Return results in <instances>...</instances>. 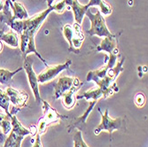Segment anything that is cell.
I'll return each mask as SVG.
<instances>
[{"instance_id":"1","label":"cell","mask_w":148,"mask_h":147,"mask_svg":"<svg viewBox=\"0 0 148 147\" xmlns=\"http://www.w3.org/2000/svg\"><path fill=\"white\" fill-rule=\"evenodd\" d=\"M119 53H111L107 58L106 65L104 68L89 71L86 76V81L94 82L98 88L104 92V98H107L113 96L114 93L119 91L115 80L119 75L123 71V63L125 59L122 58L120 61H117Z\"/></svg>"},{"instance_id":"2","label":"cell","mask_w":148,"mask_h":147,"mask_svg":"<svg viewBox=\"0 0 148 147\" xmlns=\"http://www.w3.org/2000/svg\"><path fill=\"white\" fill-rule=\"evenodd\" d=\"M52 11H54L53 5L48 7L46 10L41 12L36 13V14H35L30 18L22 21H19V20L8 21L5 22V24H7L12 29V30L16 32L17 34L25 35L31 39H35L36 34L37 33L39 29L41 28L42 24L47 18V16Z\"/></svg>"},{"instance_id":"3","label":"cell","mask_w":148,"mask_h":147,"mask_svg":"<svg viewBox=\"0 0 148 147\" xmlns=\"http://www.w3.org/2000/svg\"><path fill=\"white\" fill-rule=\"evenodd\" d=\"M37 129L36 126L25 128L15 115L12 116V129L5 139L4 147H21V142L27 136H36Z\"/></svg>"},{"instance_id":"4","label":"cell","mask_w":148,"mask_h":147,"mask_svg":"<svg viewBox=\"0 0 148 147\" xmlns=\"http://www.w3.org/2000/svg\"><path fill=\"white\" fill-rule=\"evenodd\" d=\"M63 36L69 44V51L79 52L80 48L82 47L84 42L85 36L83 33L82 27L80 24L75 22L73 25L66 24L62 29Z\"/></svg>"},{"instance_id":"5","label":"cell","mask_w":148,"mask_h":147,"mask_svg":"<svg viewBox=\"0 0 148 147\" xmlns=\"http://www.w3.org/2000/svg\"><path fill=\"white\" fill-rule=\"evenodd\" d=\"M85 15L90 21V28L87 31L90 36H98L99 37L113 36L114 35L107 29L105 18L101 14L99 10H97L95 13H93L90 9L85 12Z\"/></svg>"},{"instance_id":"6","label":"cell","mask_w":148,"mask_h":147,"mask_svg":"<svg viewBox=\"0 0 148 147\" xmlns=\"http://www.w3.org/2000/svg\"><path fill=\"white\" fill-rule=\"evenodd\" d=\"M43 104V111L44 114L43 117L39 120L38 124H37V134L40 136L45 134L46 132L47 129L52 125V124H57L60 122L62 119V116L52 107V106L45 100H42Z\"/></svg>"},{"instance_id":"7","label":"cell","mask_w":148,"mask_h":147,"mask_svg":"<svg viewBox=\"0 0 148 147\" xmlns=\"http://www.w3.org/2000/svg\"><path fill=\"white\" fill-rule=\"evenodd\" d=\"M98 110L101 116V122L99 124V126L94 129V134L99 135L101 132L104 131L112 135L114 131L122 129L123 123L122 118L112 119L108 114V109H106L104 113L101 112L100 108H99Z\"/></svg>"},{"instance_id":"8","label":"cell","mask_w":148,"mask_h":147,"mask_svg":"<svg viewBox=\"0 0 148 147\" xmlns=\"http://www.w3.org/2000/svg\"><path fill=\"white\" fill-rule=\"evenodd\" d=\"M72 61L70 59L66 60L65 63L58 64V65H52L47 66V68L43 70L39 75H37V80L39 83H45L52 81L57 75H59L61 72L66 69H69L71 66Z\"/></svg>"},{"instance_id":"9","label":"cell","mask_w":148,"mask_h":147,"mask_svg":"<svg viewBox=\"0 0 148 147\" xmlns=\"http://www.w3.org/2000/svg\"><path fill=\"white\" fill-rule=\"evenodd\" d=\"M23 68L27 74V76H28L29 83V86L31 88V90L33 92V95L35 97L36 103L41 104L42 98H41V96H40L39 83H38V80H37V75L35 73L34 68L32 66V62L28 57L25 58L24 64H23Z\"/></svg>"},{"instance_id":"10","label":"cell","mask_w":148,"mask_h":147,"mask_svg":"<svg viewBox=\"0 0 148 147\" xmlns=\"http://www.w3.org/2000/svg\"><path fill=\"white\" fill-rule=\"evenodd\" d=\"M5 92L10 98V102L13 105L14 107L21 110L27 105V103L29 100V95L27 92L15 90L12 87H8Z\"/></svg>"},{"instance_id":"11","label":"cell","mask_w":148,"mask_h":147,"mask_svg":"<svg viewBox=\"0 0 148 147\" xmlns=\"http://www.w3.org/2000/svg\"><path fill=\"white\" fill-rule=\"evenodd\" d=\"M82 86H83V83L76 77L75 82L74 83L71 89L61 97L62 105L66 110H71L72 108H74V106L75 105L76 103V92Z\"/></svg>"},{"instance_id":"12","label":"cell","mask_w":148,"mask_h":147,"mask_svg":"<svg viewBox=\"0 0 148 147\" xmlns=\"http://www.w3.org/2000/svg\"><path fill=\"white\" fill-rule=\"evenodd\" d=\"M76 77H69V76H61L54 86V92H53V97L55 99L61 98V97L68 92L74 83L75 82Z\"/></svg>"},{"instance_id":"13","label":"cell","mask_w":148,"mask_h":147,"mask_svg":"<svg viewBox=\"0 0 148 147\" xmlns=\"http://www.w3.org/2000/svg\"><path fill=\"white\" fill-rule=\"evenodd\" d=\"M97 51H105L111 54V53H119V49L117 48V41L116 36L114 35L113 36L105 37L100 44L97 47Z\"/></svg>"},{"instance_id":"14","label":"cell","mask_w":148,"mask_h":147,"mask_svg":"<svg viewBox=\"0 0 148 147\" xmlns=\"http://www.w3.org/2000/svg\"><path fill=\"white\" fill-rule=\"evenodd\" d=\"M89 5H81L78 0H74V2L70 7V10L73 11L74 12V16H75V21L76 23L78 24H82L84 17L85 15L86 11L89 9Z\"/></svg>"},{"instance_id":"15","label":"cell","mask_w":148,"mask_h":147,"mask_svg":"<svg viewBox=\"0 0 148 147\" xmlns=\"http://www.w3.org/2000/svg\"><path fill=\"white\" fill-rule=\"evenodd\" d=\"M0 40L12 48H17L19 46L18 34L13 30H10L6 33L0 31Z\"/></svg>"},{"instance_id":"16","label":"cell","mask_w":148,"mask_h":147,"mask_svg":"<svg viewBox=\"0 0 148 147\" xmlns=\"http://www.w3.org/2000/svg\"><path fill=\"white\" fill-rule=\"evenodd\" d=\"M101 98H104V92L99 88H96V89L85 91L82 95L76 96V99L84 98L87 101H97V102Z\"/></svg>"},{"instance_id":"17","label":"cell","mask_w":148,"mask_h":147,"mask_svg":"<svg viewBox=\"0 0 148 147\" xmlns=\"http://www.w3.org/2000/svg\"><path fill=\"white\" fill-rule=\"evenodd\" d=\"M87 5H89V7L99 6L100 10L99 12L103 15H109L113 12L112 6L108 3H106L105 0H90Z\"/></svg>"},{"instance_id":"18","label":"cell","mask_w":148,"mask_h":147,"mask_svg":"<svg viewBox=\"0 0 148 147\" xmlns=\"http://www.w3.org/2000/svg\"><path fill=\"white\" fill-rule=\"evenodd\" d=\"M98 102L97 101H90V105H89V107L87 108V110L84 112V113L83 115H81L79 118L76 119V121L75 122V123H73L71 125V127H69V132L71 131L72 129L74 128H77L79 126H82L83 124H85L86 121H87V119H88V116L90 115V113H91L92 109L94 108V106H95V105L97 104Z\"/></svg>"},{"instance_id":"19","label":"cell","mask_w":148,"mask_h":147,"mask_svg":"<svg viewBox=\"0 0 148 147\" xmlns=\"http://www.w3.org/2000/svg\"><path fill=\"white\" fill-rule=\"evenodd\" d=\"M0 128L4 135L9 134L12 129V115L0 112Z\"/></svg>"},{"instance_id":"20","label":"cell","mask_w":148,"mask_h":147,"mask_svg":"<svg viewBox=\"0 0 148 147\" xmlns=\"http://www.w3.org/2000/svg\"><path fill=\"white\" fill-rule=\"evenodd\" d=\"M22 70V68L16 69L14 71H10L8 69H4V68H0V83L2 84H8L12 80V77L14 76L17 73Z\"/></svg>"},{"instance_id":"21","label":"cell","mask_w":148,"mask_h":147,"mask_svg":"<svg viewBox=\"0 0 148 147\" xmlns=\"http://www.w3.org/2000/svg\"><path fill=\"white\" fill-rule=\"evenodd\" d=\"M10 98L6 92L0 88V107L5 110V113L10 114ZM11 115V114H10Z\"/></svg>"},{"instance_id":"22","label":"cell","mask_w":148,"mask_h":147,"mask_svg":"<svg viewBox=\"0 0 148 147\" xmlns=\"http://www.w3.org/2000/svg\"><path fill=\"white\" fill-rule=\"evenodd\" d=\"M74 147H89L84 140L82 131L80 129L75 132L74 136Z\"/></svg>"},{"instance_id":"23","label":"cell","mask_w":148,"mask_h":147,"mask_svg":"<svg viewBox=\"0 0 148 147\" xmlns=\"http://www.w3.org/2000/svg\"><path fill=\"white\" fill-rule=\"evenodd\" d=\"M134 102H135V105L139 108H142L143 106L145 104V97L144 95V93L142 92H138L134 97Z\"/></svg>"},{"instance_id":"24","label":"cell","mask_w":148,"mask_h":147,"mask_svg":"<svg viewBox=\"0 0 148 147\" xmlns=\"http://www.w3.org/2000/svg\"><path fill=\"white\" fill-rule=\"evenodd\" d=\"M53 8H54V11L57 12L58 13H62L65 10H68V7H66V4L63 0L58 2L57 4H55L54 5H53Z\"/></svg>"},{"instance_id":"25","label":"cell","mask_w":148,"mask_h":147,"mask_svg":"<svg viewBox=\"0 0 148 147\" xmlns=\"http://www.w3.org/2000/svg\"><path fill=\"white\" fill-rule=\"evenodd\" d=\"M32 147H43L42 142H41V136H40L39 134L36 135V138H35V141H34Z\"/></svg>"},{"instance_id":"26","label":"cell","mask_w":148,"mask_h":147,"mask_svg":"<svg viewBox=\"0 0 148 147\" xmlns=\"http://www.w3.org/2000/svg\"><path fill=\"white\" fill-rule=\"evenodd\" d=\"M4 6H5V2H4V0H0V12H3Z\"/></svg>"},{"instance_id":"27","label":"cell","mask_w":148,"mask_h":147,"mask_svg":"<svg viewBox=\"0 0 148 147\" xmlns=\"http://www.w3.org/2000/svg\"><path fill=\"white\" fill-rule=\"evenodd\" d=\"M46 1H47L48 7H50V6H51V5H52V4H53V3H54L55 0H46Z\"/></svg>"},{"instance_id":"28","label":"cell","mask_w":148,"mask_h":147,"mask_svg":"<svg viewBox=\"0 0 148 147\" xmlns=\"http://www.w3.org/2000/svg\"><path fill=\"white\" fill-rule=\"evenodd\" d=\"M3 49H4V44H3V42L1 41V40H0V53L2 52Z\"/></svg>"},{"instance_id":"29","label":"cell","mask_w":148,"mask_h":147,"mask_svg":"<svg viewBox=\"0 0 148 147\" xmlns=\"http://www.w3.org/2000/svg\"><path fill=\"white\" fill-rule=\"evenodd\" d=\"M129 5H133V0H130V1H129Z\"/></svg>"},{"instance_id":"30","label":"cell","mask_w":148,"mask_h":147,"mask_svg":"<svg viewBox=\"0 0 148 147\" xmlns=\"http://www.w3.org/2000/svg\"><path fill=\"white\" fill-rule=\"evenodd\" d=\"M3 137H4V134H1V133H0V140H3Z\"/></svg>"},{"instance_id":"31","label":"cell","mask_w":148,"mask_h":147,"mask_svg":"<svg viewBox=\"0 0 148 147\" xmlns=\"http://www.w3.org/2000/svg\"><path fill=\"white\" fill-rule=\"evenodd\" d=\"M6 1H8V2H10V1H12V0H6Z\"/></svg>"}]
</instances>
